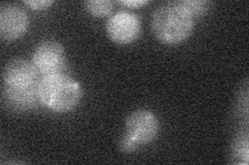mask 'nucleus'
I'll list each match as a JSON object with an SVG mask.
<instances>
[{
    "instance_id": "nucleus-10",
    "label": "nucleus",
    "mask_w": 249,
    "mask_h": 165,
    "mask_svg": "<svg viewBox=\"0 0 249 165\" xmlns=\"http://www.w3.org/2000/svg\"><path fill=\"white\" fill-rule=\"evenodd\" d=\"M184 9L188 12L192 17H197V15H204L210 6V2L205 0H182L178 1Z\"/></svg>"
},
{
    "instance_id": "nucleus-11",
    "label": "nucleus",
    "mask_w": 249,
    "mask_h": 165,
    "mask_svg": "<svg viewBox=\"0 0 249 165\" xmlns=\"http://www.w3.org/2000/svg\"><path fill=\"white\" fill-rule=\"evenodd\" d=\"M119 147H120V150L124 153H132L136 151V149L139 146L129 135H127L126 133L124 132L120 138Z\"/></svg>"
},
{
    "instance_id": "nucleus-4",
    "label": "nucleus",
    "mask_w": 249,
    "mask_h": 165,
    "mask_svg": "<svg viewBox=\"0 0 249 165\" xmlns=\"http://www.w3.org/2000/svg\"><path fill=\"white\" fill-rule=\"evenodd\" d=\"M160 124L156 115L149 109L132 112L124 123V133L138 146L147 145L158 136Z\"/></svg>"
},
{
    "instance_id": "nucleus-7",
    "label": "nucleus",
    "mask_w": 249,
    "mask_h": 165,
    "mask_svg": "<svg viewBox=\"0 0 249 165\" xmlns=\"http://www.w3.org/2000/svg\"><path fill=\"white\" fill-rule=\"evenodd\" d=\"M28 25V15L22 7L12 3L0 6V35L5 41L21 37L27 31Z\"/></svg>"
},
{
    "instance_id": "nucleus-12",
    "label": "nucleus",
    "mask_w": 249,
    "mask_h": 165,
    "mask_svg": "<svg viewBox=\"0 0 249 165\" xmlns=\"http://www.w3.org/2000/svg\"><path fill=\"white\" fill-rule=\"evenodd\" d=\"M24 3L35 11H43L50 7L53 1L52 0H28V1H24Z\"/></svg>"
},
{
    "instance_id": "nucleus-13",
    "label": "nucleus",
    "mask_w": 249,
    "mask_h": 165,
    "mask_svg": "<svg viewBox=\"0 0 249 165\" xmlns=\"http://www.w3.org/2000/svg\"><path fill=\"white\" fill-rule=\"evenodd\" d=\"M147 2H149V1H146V0H122V1H120V3L124 4V6L133 7V9L145 5Z\"/></svg>"
},
{
    "instance_id": "nucleus-2",
    "label": "nucleus",
    "mask_w": 249,
    "mask_h": 165,
    "mask_svg": "<svg viewBox=\"0 0 249 165\" xmlns=\"http://www.w3.org/2000/svg\"><path fill=\"white\" fill-rule=\"evenodd\" d=\"M152 28L161 43L175 45L182 44L191 35L194 18L178 1L168 2L154 12Z\"/></svg>"
},
{
    "instance_id": "nucleus-6",
    "label": "nucleus",
    "mask_w": 249,
    "mask_h": 165,
    "mask_svg": "<svg viewBox=\"0 0 249 165\" xmlns=\"http://www.w3.org/2000/svg\"><path fill=\"white\" fill-rule=\"evenodd\" d=\"M37 70L24 59H14L3 69V87L12 89H27L37 85Z\"/></svg>"
},
{
    "instance_id": "nucleus-5",
    "label": "nucleus",
    "mask_w": 249,
    "mask_h": 165,
    "mask_svg": "<svg viewBox=\"0 0 249 165\" xmlns=\"http://www.w3.org/2000/svg\"><path fill=\"white\" fill-rule=\"evenodd\" d=\"M106 32L115 44L129 45L135 42L142 33V23L133 13L120 11L109 17Z\"/></svg>"
},
{
    "instance_id": "nucleus-8",
    "label": "nucleus",
    "mask_w": 249,
    "mask_h": 165,
    "mask_svg": "<svg viewBox=\"0 0 249 165\" xmlns=\"http://www.w3.org/2000/svg\"><path fill=\"white\" fill-rule=\"evenodd\" d=\"M36 86L27 89H12L3 87V97L9 106L17 109V111L31 109L40 101L37 97Z\"/></svg>"
},
{
    "instance_id": "nucleus-1",
    "label": "nucleus",
    "mask_w": 249,
    "mask_h": 165,
    "mask_svg": "<svg viewBox=\"0 0 249 165\" xmlns=\"http://www.w3.org/2000/svg\"><path fill=\"white\" fill-rule=\"evenodd\" d=\"M41 104L55 113H68L79 105L82 90L79 83L65 74L42 76L36 86Z\"/></svg>"
},
{
    "instance_id": "nucleus-9",
    "label": "nucleus",
    "mask_w": 249,
    "mask_h": 165,
    "mask_svg": "<svg viewBox=\"0 0 249 165\" xmlns=\"http://www.w3.org/2000/svg\"><path fill=\"white\" fill-rule=\"evenodd\" d=\"M87 11L95 17H103L111 13L113 2L110 0H89L84 3Z\"/></svg>"
},
{
    "instance_id": "nucleus-3",
    "label": "nucleus",
    "mask_w": 249,
    "mask_h": 165,
    "mask_svg": "<svg viewBox=\"0 0 249 165\" xmlns=\"http://www.w3.org/2000/svg\"><path fill=\"white\" fill-rule=\"evenodd\" d=\"M31 62L42 76L64 74L67 66L64 46L53 39L43 41L36 46Z\"/></svg>"
}]
</instances>
